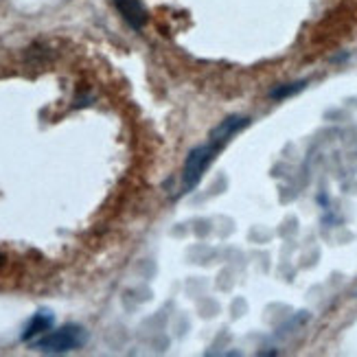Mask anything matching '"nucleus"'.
<instances>
[{"instance_id": "7ed1b4c3", "label": "nucleus", "mask_w": 357, "mask_h": 357, "mask_svg": "<svg viewBox=\"0 0 357 357\" xmlns=\"http://www.w3.org/2000/svg\"><path fill=\"white\" fill-rule=\"evenodd\" d=\"M250 126V119H245V116H230V119H226V121H222L220 126H217L213 132H211V141L213 143H217V145H226L232 136H235L237 132H241L243 128H248Z\"/></svg>"}, {"instance_id": "39448f33", "label": "nucleus", "mask_w": 357, "mask_h": 357, "mask_svg": "<svg viewBox=\"0 0 357 357\" xmlns=\"http://www.w3.org/2000/svg\"><path fill=\"white\" fill-rule=\"evenodd\" d=\"M53 314L51 312H38L33 318H31V322L26 324V329H24V333H22V340H33V337H38V335H44L46 331H51V327H53Z\"/></svg>"}, {"instance_id": "f257e3e1", "label": "nucleus", "mask_w": 357, "mask_h": 357, "mask_svg": "<svg viewBox=\"0 0 357 357\" xmlns=\"http://www.w3.org/2000/svg\"><path fill=\"white\" fill-rule=\"evenodd\" d=\"M220 149H222V145H217L213 141L191 149V153L186 156L184 169H182V193H191L195 189Z\"/></svg>"}, {"instance_id": "20e7f679", "label": "nucleus", "mask_w": 357, "mask_h": 357, "mask_svg": "<svg viewBox=\"0 0 357 357\" xmlns=\"http://www.w3.org/2000/svg\"><path fill=\"white\" fill-rule=\"evenodd\" d=\"M116 9L134 29H143L147 22V11L141 5V0H114Z\"/></svg>"}, {"instance_id": "f03ea898", "label": "nucleus", "mask_w": 357, "mask_h": 357, "mask_svg": "<svg viewBox=\"0 0 357 357\" xmlns=\"http://www.w3.org/2000/svg\"><path fill=\"white\" fill-rule=\"evenodd\" d=\"M86 340H88L86 329L77 327V324H66V327H61L57 331L44 333L36 342V349L42 353H68L75 349H82L86 344Z\"/></svg>"}, {"instance_id": "423d86ee", "label": "nucleus", "mask_w": 357, "mask_h": 357, "mask_svg": "<svg viewBox=\"0 0 357 357\" xmlns=\"http://www.w3.org/2000/svg\"><path fill=\"white\" fill-rule=\"evenodd\" d=\"M305 88V82H298V84H287V86H281V88H274L270 92L272 99H285L289 95H296V92H301Z\"/></svg>"}]
</instances>
